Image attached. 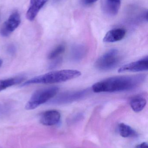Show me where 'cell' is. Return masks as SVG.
Here are the masks:
<instances>
[{
  "label": "cell",
  "mask_w": 148,
  "mask_h": 148,
  "mask_svg": "<svg viewBox=\"0 0 148 148\" xmlns=\"http://www.w3.org/2000/svg\"><path fill=\"white\" fill-rule=\"evenodd\" d=\"M146 77L143 75L109 77L95 83L92 86V90L95 93L128 91L140 86Z\"/></svg>",
  "instance_id": "cell-1"
},
{
  "label": "cell",
  "mask_w": 148,
  "mask_h": 148,
  "mask_svg": "<svg viewBox=\"0 0 148 148\" xmlns=\"http://www.w3.org/2000/svg\"><path fill=\"white\" fill-rule=\"evenodd\" d=\"M81 72L75 69H64L52 71L31 78L23 83L21 86L33 84H49L67 82L80 77Z\"/></svg>",
  "instance_id": "cell-2"
},
{
  "label": "cell",
  "mask_w": 148,
  "mask_h": 148,
  "mask_svg": "<svg viewBox=\"0 0 148 148\" xmlns=\"http://www.w3.org/2000/svg\"><path fill=\"white\" fill-rule=\"evenodd\" d=\"M59 90V88L57 87H49L38 90L31 96L25 105V109L27 110H32L36 108L54 98Z\"/></svg>",
  "instance_id": "cell-3"
},
{
  "label": "cell",
  "mask_w": 148,
  "mask_h": 148,
  "mask_svg": "<svg viewBox=\"0 0 148 148\" xmlns=\"http://www.w3.org/2000/svg\"><path fill=\"white\" fill-rule=\"evenodd\" d=\"M119 51L112 49L99 57L95 63V66L101 71H109L115 68L120 62Z\"/></svg>",
  "instance_id": "cell-4"
},
{
  "label": "cell",
  "mask_w": 148,
  "mask_h": 148,
  "mask_svg": "<svg viewBox=\"0 0 148 148\" xmlns=\"http://www.w3.org/2000/svg\"><path fill=\"white\" fill-rule=\"evenodd\" d=\"M89 89L64 92L51 100L50 103L62 104L70 103L84 98L88 94Z\"/></svg>",
  "instance_id": "cell-5"
},
{
  "label": "cell",
  "mask_w": 148,
  "mask_h": 148,
  "mask_svg": "<svg viewBox=\"0 0 148 148\" xmlns=\"http://www.w3.org/2000/svg\"><path fill=\"white\" fill-rule=\"evenodd\" d=\"M21 22L20 14L18 11H14L2 26L0 29L1 35L3 37L9 36L19 27Z\"/></svg>",
  "instance_id": "cell-6"
},
{
  "label": "cell",
  "mask_w": 148,
  "mask_h": 148,
  "mask_svg": "<svg viewBox=\"0 0 148 148\" xmlns=\"http://www.w3.org/2000/svg\"><path fill=\"white\" fill-rule=\"evenodd\" d=\"M148 57L146 56L139 60L123 65L118 69V73L140 72L147 71Z\"/></svg>",
  "instance_id": "cell-7"
},
{
  "label": "cell",
  "mask_w": 148,
  "mask_h": 148,
  "mask_svg": "<svg viewBox=\"0 0 148 148\" xmlns=\"http://www.w3.org/2000/svg\"><path fill=\"white\" fill-rule=\"evenodd\" d=\"M61 117V114L57 110H47L43 113L40 118V122L45 126H53L59 123Z\"/></svg>",
  "instance_id": "cell-8"
},
{
  "label": "cell",
  "mask_w": 148,
  "mask_h": 148,
  "mask_svg": "<svg viewBox=\"0 0 148 148\" xmlns=\"http://www.w3.org/2000/svg\"><path fill=\"white\" fill-rule=\"evenodd\" d=\"M48 0H30L29 7L26 14V17L30 21L34 20L38 12Z\"/></svg>",
  "instance_id": "cell-9"
},
{
  "label": "cell",
  "mask_w": 148,
  "mask_h": 148,
  "mask_svg": "<svg viewBox=\"0 0 148 148\" xmlns=\"http://www.w3.org/2000/svg\"><path fill=\"white\" fill-rule=\"evenodd\" d=\"M126 35V31L123 28H116L109 31L103 39L104 42L107 43L116 42L121 40Z\"/></svg>",
  "instance_id": "cell-10"
},
{
  "label": "cell",
  "mask_w": 148,
  "mask_h": 148,
  "mask_svg": "<svg viewBox=\"0 0 148 148\" xmlns=\"http://www.w3.org/2000/svg\"><path fill=\"white\" fill-rule=\"evenodd\" d=\"M121 0H104L103 4V10L108 15H116L120 8Z\"/></svg>",
  "instance_id": "cell-11"
},
{
  "label": "cell",
  "mask_w": 148,
  "mask_h": 148,
  "mask_svg": "<svg viewBox=\"0 0 148 148\" xmlns=\"http://www.w3.org/2000/svg\"><path fill=\"white\" fill-rule=\"evenodd\" d=\"M147 103V99L141 95L134 97L130 101L132 110L136 112H140L144 109Z\"/></svg>",
  "instance_id": "cell-12"
},
{
  "label": "cell",
  "mask_w": 148,
  "mask_h": 148,
  "mask_svg": "<svg viewBox=\"0 0 148 148\" xmlns=\"http://www.w3.org/2000/svg\"><path fill=\"white\" fill-rule=\"evenodd\" d=\"M25 78L23 76H17L8 79L0 80V92L14 85L21 83Z\"/></svg>",
  "instance_id": "cell-13"
},
{
  "label": "cell",
  "mask_w": 148,
  "mask_h": 148,
  "mask_svg": "<svg viewBox=\"0 0 148 148\" xmlns=\"http://www.w3.org/2000/svg\"><path fill=\"white\" fill-rule=\"evenodd\" d=\"M86 47L82 45H76L72 48L71 56L72 60L75 61H79L82 60L86 53Z\"/></svg>",
  "instance_id": "cell-14"
},
{
  "label": "cell",
  "mask_w": 148,
  "mask_h": 148,
  "mask_svg": "<svg viewBox=\"0 0 148 148\" xmlns=\"http://www.w3.org/2000/svg\"><path fill=\"white\" fill-rule=\"evenodd\" d=\"M120 135L125 138L133 137L136 135V132L130 126L125 124L120 123L118 126Z\"/></svg>",
  "instance_id": "cell-15"
},
{
  "label": "cell",
  "mask_w": 148,
  "mask_h": 148,
  "mask_svg": "<svg viewBox=\"0 0 148 148\" xmlns=\"http://www.w3.org/2000/svg\"><path fill=\"white\" fill-rule=\"evenodd\" d=\"M65 50V45L63 44H59L49 53L48 58L49 60H55L63 53Z\"/></svg>",
  "instance_id": "cell-16"
},
{
  "label": "cell",
  "mask_w": 148,
  "mask_h": 148,
  "mask_svg": "<svg viewBox=\"0 0 148 148\" xmlns=\"http://www.w3.org/2000/svg\"><path fill=\"white\" fill-rule=\"evenodd\" d=\"M62 60L61 58H57L55 59V60L52 63H50L49 68L50 69L56 68L57 67V66L61 65V63H62Z\"/></svg>",
  "instance_id": "cell-17"
},
{
  "label": "cell",
  "mask_w": 148,
  "mask_h": 148,
  "mask_svg": "<svg viewBox=\"0 0 148 148\" xmlns=\"http://www.w3.org/2000/svg\"><path fill=\"white\" fill-rule=\"evenodd\" d=\"M16 48L14 45L13 44L9 45L7 47V51L9 54L10 55H14L16 52Z\"/></svg>",
  "instance_id": "cell-18"
},
{
  "label": "cell",
  "mask_w": 148,
  "mask_h": 148,
  "mask_svg": "<svg viewBox=\"0 0 148 148\" xmlns=\"http://www.w3.org/2000/svg\"><path fill=\"white\" fill-rule=\"evenodd\" d=\"M98 0H81V2L83 5H90L97 1Z\"/></svg>",
  "instance_id": "cell-19"
},
{
  "label": "cell",
  "mask_w": 148,
  "mask_h": 148,
  "mask_svg": "<svg viewBox=\"0 0 148 148\" xmlns=\"http://www.w3.org/2000/svg\"><path fill=\"white\" fill-rule=\"evenodd\" d=\"M136 148H148V144L147 143L143 142L139 145H137Z\"/></svg>",
  "instance_id": "cell-20"
},
{
  "label": "cell",
  "mask_w": 148,
  "mask_h": 148,
  "mask_svg": "<svg viewBox=\"0 0 148 148\" xmlns=\"http://www.w3.org/2000/svg\"><path fill=\"white\" fill-rule=\"evenodd\" d=\"M3 64V61L2 60H1L0 59V67Z\"/></svg>",
  "instance_id": "cell-21"
}]
</instances>
